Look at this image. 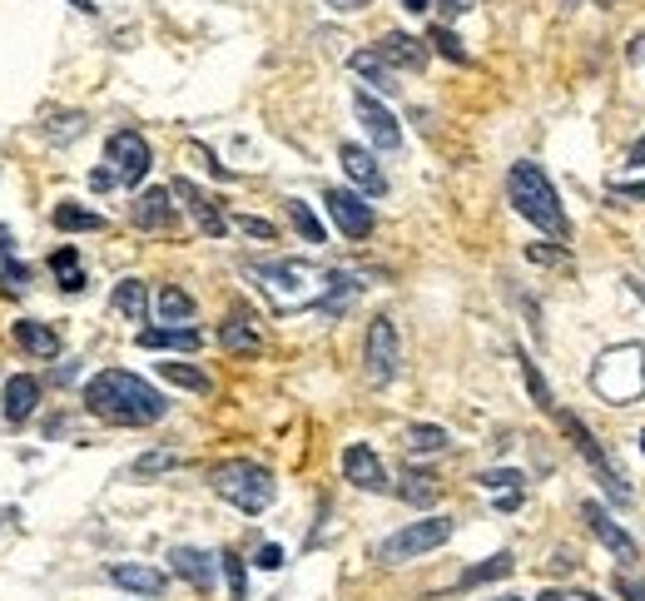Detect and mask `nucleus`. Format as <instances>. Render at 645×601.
<instances>
[{"label": "nucleus", "mask_w": 645, "mask_h": 601, "mask_svg": "<svg viewBox=\"0 0 645 601\" xmlns=\"http://www.w3.org/2000/svg\"><path fill=\"white\" fill-rule=\"evenodd\" d=\"M85 408L115 428H149L169 413L164 393L154 383H144L139 373H125V368H105L85 383Z\"/></svg>", "instance_id": "nucleus-1"}, {"label": "nucleus", "mask_w": 645, "mask_h": 601, "mask_svg": "<svg viewBox=\"0 0 645 601\" xmlns=\"http://www.w3.org/2000/svg\"><path fill=\"white\" fill-rule=\"evenodd\" d=\"M507 194H512L516 214H521V219H531L541 234H551V239H566V234H571L566 209H561V199H556V184L546 179V169H541V164H531V159L512 164V174H507Z\"/></svg>", "instance_id": "nucleus-2"}, {"label": "nucleus", "mask_w": 645, "mask_h": 601, "mask_svg": "<svg viewBox=\"0 0 645 601\" xmlns=\"http://www.w3.org/2000/svg\"><path fill=\"white\" fill-rule=\"evenodd\" d=\"M209 482H214V492L229 502V507H239V512H249L258 517L268 502H273V472L254 462V457H229V462H219L214 472H209Z\"/></svg>", "instance_id": "nucleus-3"}, {"label": "nucleus", "mask_w": 645, "mask_h": 601, "mask_svg": "<svg viewBox=\"0 0 645 601\" xmlns=\"http://www.w3.org/2000/svg\"><path fill=\"white\" fill-rule=\"evenodd\" d=\"M591 383H596V393H601L606 403H636V398L645 393V358H641V348H611V353L596 363Z\"/></svg>", "instance_id": "nucleus-4"}, {"label": "nucleus", "mask_w": 645, "mask_h": 601, "mask_svg": "<svg viewBox=\"0 0 645 601\" xmlns=\"http://www.w3.org/2000/svg\"><path fill=\"white\" fill-rule=\"evenodd\" d=\"M556 423H561V433L571 438V448L591 462V472H596V482L606 487V497H611V502H631V482H621V472L611 467V457H606V448L596 443V433H591L576 413H566V408H556Z\"/></svg>", "instance_id": "nucleus-5"}, {"label": "nucleus", "mask_w": 645, "mask_h": 601, "mask_svg": "<svg viewBox=\"0 0 645 601\" xmlns=\"http://www.w3.org/2000/svg\"><path fill=\"white\" fill-rule=\"evenodd\" d=\"M442 542H452V517H422V522H407L397 527L392 537L383 542V562H412V557H427L437 552Z\"/></svg>", "instance_id": "nucleus-6"}, {"label": "nucleus", "mask_w": 645, "mask_h": 601, "mask_svg": "<svg viewBox=\"0 0 645 601\" xmlns=\"http://www.w3.org/2000/svg\"><path fill=\"white\" fill-rule=\"evenodd\" d=\"M363 368H368V383H378L387 388L392 378H397V368H402V343H397V323L378 313L373 323H368V338H363Z\"/></svg>", "instance_id": "nucleus-7"}, {"label": "nucleus", "mask_w": 645, "mask_h": 601, "mask_svg": "<svg viewBox=\"0 0 645 601\" xmlns=\"http://www.w3.org/2000/svg\"><path fill=\"white\" fill-rule=\"evenodd\" d=\"M105 164H110V174H115L120 184L134 189V184L149 174L154 150H149V140H144L139 130H115V135H110V145H105Z\"/></svg>", "instance_id": "nucleus-8"}, {"label": "nucleus", "mask_w": 645, "mask_h": 601, "mask_svg": "<svg viewBox=\"0 0 645 601\" xmlns=\"http://www.w3.org/2000/svg\"><path fill=\"white\" fill-rule=\"evenodd\" d=\"M323 204H328V219H333L348 239H368L373 224H378L373 204H363V194H353V189H328Z\"/></svg>", "instance_id": "nucleus-9"}, {"label": "nucleus", "mask_w": 645, "mask_h": 601, "mask_svg": "<svg viewBox=\"0 0 645 601\" xmlns=\"http://www.w3.org/2000/svg\"><path fill=\"white\" fill-rule=\"evenodd\" d=\"M581 517H586V527L596 532V542H601V547H606L616 562H626V567H631V562H641L636 537H631V532H626V527H621V522H616V517L601 507V502H586V507H581Z\"/></svg>", "instance_id": "nucleus-10"}, {"label": "nucleus", "mask_w": 645, "mask_h": 601, "mask_svg": "<svg viewBox=\"0 0 645 601\" xmlns=\"http://www.w3.org/2000/svg\"><path fill=\"white\" fill-rule=\"evenodd\" d=\"M169 194H174V199H184V209L194 214V224H199L209 239H224V234H229V214H224V209H219V199H214V194H204L194 179H174V184H169Z\"/></svg>", "instance_id": "nucleus-11"}, {"label": "nucleus", "mask_w": 645, "mask_h": 601, "mask_svg": "<svg viewBox=\"0 0 645 601\" xmlns=\"http://www.w3.org/2000/svg\"><path fill=\"white\" fill-rule=\"evenodd\" d=\"M353 110H358V120L373 135L378 150H402V125H397V115L387 110L383 100H373L368 90H353Z\"/></svg>", "instance_id": "nucleus-12"}, {"label": "nucleus", "mask_w": 645, "mask_h": 601, "mask_svg": "<svg viewBox=\"0 0 645 601\" xmlns=\"http://www.w3.org/2000/svg\"><path fill=\"white\" fill-rule=\"evenodd\" d=\"M129 224H134V229H144V234H164V229H174V224H179V204H174V194H169V189H144V194L129 204Z\"/></svg>", "instance_id": "nucleus-13"}, {"label": "nucleus", "mask_w": 645, "mask_h": 601, "mask_svg": "<svg viewBox=\"0 0 645 601\" xmlns=\"http://www.w3.org/2000/svg\"><path fill=\"white\" fill-rule=\"evenodd\" d=\"M343 477H348L358 492H387V487H392L383 457L368 448V443H348V448H343Z\"/></svg>", "instance_id": "nucleus-14"}, {"label": "nucleus", "mask_w": 645, "mask_h": 601, "mask_svg": "<svg viewBox=\"0 0 645 601\" xmlns=\"http://www.w3.org/2000/svg\"><path fill=\"white\" fill-rule=\"evenodd\" d=\"M40 408V378H30V373H15V378H5V393H0V413H5V423H30V413Z\"/></svg>", "instance_id": "nucleus-15"}, {"label": "nucleus", "mask_w": 645, "mask_h": 601, "mask_svg": "<svg viewBox=\"0 0 645 601\" xmlns=\"http://www.w3.org/2000/svg\"><path fill=\"white\" fill-rule=\"evenodd\" d=\"M110 582L120 592H134V597H164V587H169V577L159 567H144V562H115Z\"/></svg>", "instance_id": "nucleus-16"}, {"label": "nucleus", "mask_w": 645, "mask_h": 601, "mask_svg": "<svg viewBox=\"0 0 645 601\" xmlns=\"http://www.w3.org/2000/svg\"><path fill=\"white\" fill-rule=\"evenodd\" d=\"M338 159H343V174H348L363 194H383L387 189V179H383V169H378V159H373V150H363V145H343Z\"/></svg>", "instance_id": "nucleus-17"}, {"label": "nucleus", "mask_w": 645, "mask_h": 601, "mask_svg": "<svg viewBox=\"0 0 645 601\" xmlns=\"http://www.w3.org/2000/svg\"><path fill=\"white\" fill-rule=\"evenodd\" d=\"M378 55H383L387 65H397V70H422L427 65V40H417L407 30H387L383 40H378Z\"/></svg>", "instance_id": "nucleus-18"}, {"label": "nucleus", "mask_w": 645, "mask_h": 601, "mask_svg": "<svg viewBox=\"0 0 645 601\" xmlns=\"http://www.w3.org/2000/svg\"><path fill=\"white\" fill-rule=\"evenodd\" d=\"M219 343H224L229 353H244V358L263 353V333H258V323L244 313V308H234V313L219 323Z\"/></svg>", "instance_id": "nucleus-19"}, {"label": "nucleus", "mask_w": 645, "mask_h": 601, "mask_svg": "<svg viewBox=\"0 0 645 601\" xmlns=\"http://www.w3.org/2000/svg\"><path fill=\"white\" fill-rule=\"evenodd\" d=\"M169 567H174V577H184L194 592H209V587H214V557L199 552V547H174V552H169Z\"/></svg>", "instance_id": "nucleus-20"}, {"label": "nucleus", "mask_w": 645, "mask_h": 601, "mask_svg": "<svg viewBox=\"0 0 645 601\" xmlns=\"http://www.w3.org/2000/svg\"><path fill=\"white\" fill-rule=\"evenodd\" d=\"M254 279H263V289H273V294H283V299H288V294L298 299L308 269L293 264V259H273V264H254Z\"/></svg>", "instance_id": "nucleus-21"}, {"label": "nucleus", "mask_w": 645, "mask_h": 601, "mask_svg": "<svg viewBox=\"0 0 645 601\" xmlns=\"http://www.w3.org/2000/svg\"><path fill=\"white\" fill-rule=\"evenodd\" d=\"M10 333H15V343H20L30 358H55V353H60V333L45 328V323H35V318H15Z\"/></svg>", "instance_id": "nucleus-22"}, {"label": "nucleus", "mask_w": 645, "mask_h": 601, "mask_svg": "<svg viewBox=\"0 0 645 601\" xmlns=\"http://www.w3.org/2000/svg\"><path fill=\"white\" fill-rule=\"evenodd\" d=\"M134 343L154 348V353H194L204 338H199V328H144Z\"/></svg>", "instance_id": "nucleus-23"}, {"label": "nucleus", "mask_w": 645, "mask_h": 601, "mask_svg": "<svg viewBox=\"0 0 645 601\" xmlns=\"http://www.w3.org/2000/svg\"><path fill=\"white\" fill-rule=\"evenodd\" d=\"M110 303H115V313H120V318L144 323V318H149V284H144V279H120Z\"/></svg>", "instance_id": "nucleus-24"}, {"label": "nucleus", "mask_w": 645, "mask_h": 601, "mask_svg": "<svg viewBox=\"0 0 645 601\" xmlns=\"http://www.w3.org/2000/svg\"><path fill=\"white\" fill-rule=\"evenodd\" d=\"M154 313H159V323H169V328H174V323L189 328V323H194V299H189L179 284H164L159 299H154Z\"/></svg>", "instance_id": "nucleus-25"}, {"label": "nucleus", "mask_w": 645, "mask_h": 601, "mask_svg": "<svg viewBox=\"0 0 645 601\" xmlns=\"http://www.w3.org/2000/svg\"><path fill=\"white\" fill-rule=\"evenodd\" d=\"M55 229L60 234H100L105 229V214H95V209H85V204H55Z\"/></svg>", "instance_id": "nucleus-26"}, {"label": "nucleus", "mask_w": 645, "mask_h": 601, "mask_svg": "<svg viewBox=\"0 0 645 601\" xmlns=\"http://www.w3.org/2000/svg\"><path fill=\"white\" fill-rule=\"evenodd\" d=\"M402 443L412 457H437V452L452 448V438H447V428H437V423H412L407 433H402Z\"/></svg>", "instance_id": "nucleus-27"}, {"label": "nucleus", "mask_w": 645, "mask_h": 601, "mask_svg": "<svg viewBox=\"0 0 645 601\" xmlns=\"http://www.w3.org/2000/svg\"><path fill=\"white\" fill-rule=\"evenodd\" d=\"M397 497H402V502H412V507H432V502L442 497V482H437L432 472H417V467H407V472H402V487H397Z\"/></svg>", "instance_id": "nucleus-28"}, {"label": "nucleus", "mask_w": 645, "mask_h": 601, "mask_svg": "<svg viewBox=\"0 0 645 601\" xmlns=\"http://www.w3.org/2000/svg\"><path fill=\"white\" fill-rule=\"evenodd\" d=\"M50 274H55V284H60L65 294H85V269H80V254H75L70 244L50 254Z\"/></svg>", "instance_id": "nucleus-29"}, {"label": "nucleus", "mask_w": 645, "mask_h": 601, "mask_svg": "<svg viewBox=\"0 0 645 601\" xmlns=\"http://www.w3.org/2000/svg\"><path fill=\"white\" fill-rule=\"evenodd\" d=\"M512 567H516V557H512V552H497V557H487V562H477V567H467L457 587L467 592V587H482V582H497V577H512Z\"/></svg>", "instance_id": "nucleus-30"}, {"label": "nucleus", "mask_w": 645, "mask_h": 601, "mask_svg": "<svg viewBox=\"0 0 645 601\" xmlns=\"http://www.w3.org/2000/svg\"><path fill=\"white\" fill-rule=\"evenodd\" d=\"M348 65H353V70H358L363 80H373V85H378L383 95H392V90H397V80H392V65H387L378 50H358V55H353Z\"/></svg>", "instance_id": "nucleus-31"}, {"label": "nucleus", "mask_w": 645, "mask_h": 601, "mask_svg": "<svg viewBox=\"0 0 645 601\" xmlns=\"http://www.w3.org/2000/svg\"><path fill=\"white\" fill-rule=\"evenodd\" d=\"M159 378H164V383H174V388H189V393H209V388H214L204 368H194V363H174V358H169V363H159Z\"/></svg>", "instance_id": "nucleus-32"}, {"label": "nucleus", "mask_w": 645, "mask_h": 601, "mask_svg": "<svg viewBox=\"0 0 645 601\" xmlns=\"http://www.w3.org/2000/svg\"><path fill=\"white\" fill-rule=\"evenodd\" d=\"M45 135H50L55 145H70V140H80V135H85V115H80V110H70V115H50V120H45Z\"/></svg>", "instance_id": "nucleus-33"}, {"label": "nucleus", "mask_w": 645, "mask_h": 601, "mask_svg": "<svg viewBox=\"0 0 645 601\" xmlns=\"http://www.w3.org/2000/svg\"><path fill=\"white\" fill-rule=\"evenodd\" d=\"M288 219H293V229L308 239V244H323L328 234H323V224H318V214L303 204V199H288Z\"/></svg>", "instance_id": "nucleus-34"}, {"label": "nucleus", "mask_w": 645, "mask_h": 601, "mask_svg": "<svg viewBox=\"0 0 645 601\" xmlns=\"http://www.w3.org/2000/svg\"><path fill=\"white\" fill-rule=\"evenodd\" d=\"M516 363H521V378H526V388H531V398H536V408H556V398H551V388H546V378H541V368L531 363V353H521V348H516Z\"/></svg>", "instance_id": "nucleus-35"}, {"label": "nucleus", "mask_w": 645, "mask_h": 601, "mask_svg": "<svg viewBox=\"0 0 645 601\" xmlns=\"http://www.w3.org/2000/svg\"><path fill=\"white\" fill-rule=\"evenodd\" d=\"M179 462H184V457L174 448H154L134 462V477H159V472H169V467H179Z\"/></svg>", "instance_id": "nucleus-36"}, {"label": "nucleus", "mask_w": 645, "mask_h": 601, "mask_svg": "<svg viewBox=\"0 0 645 601\" xmlns=\"http://www.w3.org/2000/svg\"><path fill=\"white\" fill-rule=\"evenodd\" d=\"M427 45H437V55H447L452 65H467V50H462V40H457L447 25H432V30H427Z\"/></svg>", "instance_id": "nucleus-37"}, {"label": "nucleus", "mask_w": 645, "mask_h": 601, "mask_svg": "<svg viewBox=\"0 0 645 601\" xmlns=\"http://www.w3.org/2000/svg\"><path fill=\"white\" fill-rule=\"evenodd\" d=\"M521 482H526V477H521L516 467H492V472H482V487H487V492H521Z\"/></svg>", "instance_id": "nucleus-38"}, {"label": "nucleus", "mask_w": 645, "mask_h": 601, "mask_svg": "<svg viewBox=\"0 0 645 601\" xmlns=\"http://www.w3.org/2000/svg\"><path fill=\"white\" fill-rule=\"evenodd\" d=\"M219 562H224V577H229V597L244 601V597H249V582H244V562H239L234 552H224Z\"/></svg>", "instance_id": "nucleus-39"}, {"label": "nucleus", "mask_w": 645, "mask_h": 601, "mask_svg": "<svg viewBox=\"0 0 645 601\" xmlns=\"http://www.w3.org/2000/svg\"><path fill=\"white\" fill-rule=\"evenodd\" d=\"M234 224H239V229H244L249 239H263V244H273V239H278V229H273L268 219H258V214H239Z\"/></svg>", "instance_id": "nucleus-40"}, {"label": "nucleus", "mask_w": 645, "mask_h": 601, "mask_svg": "<svg viewBox=\"0 0 645 601\" xmlns=\"http://www.w3.org/2000/svg\"><path fill=\"white\" fill-rule=\"evenodd\" d=\"M254 567L258 572H278V567H283V547H278V542H263L254 552Z\"/></svg>", "instance_id": "nucleus-41"}, {"label": "nucleus", "mask_w": 645, "mask_h": 601, "mask_svg": "<svg viewBox=\"0 0 645 601\" xmlns=\"http://www.w3.org/2000/svg\"><path fill=\"white\" fill-rule=\"evenodd\" d=\"M616 597H621V601H645V582H641V577H626V572H621V577H616Z\"/></svg>", "instance_id": "nucleus-42"}, {"label": "nucleus", "mask_w": 645, "mask_h": 601, "mask_svg": "<svg viewBox=\"0 0 645 601\" xmlns=\"http://www.w3.org/2000/svg\"><path fill=\"white\" fill-rule=\"evenodd\" d=\"M25 284H30L25 264H5V294H25Z\"/></svg>", "instance_id": "nucleus-43"}, {"label": "nucleus", "mask_w": 645, "mask_h": 601, "mask_svg": "<svg viewBox=\"0 0 645 601\" xmlns=\"http://www.w3.org/2000/svg\"><path fill=\"white\" fill-rule=\"evenodd\" d=\"M477 0H437V10H442V20H462L467 10H472Z\"/></svg>", "instance_id": "nucleus-44"}, {"label": "nucleus", "mask_w": 645, "mask_h": 601, "mask_svg": "<svg viewBox=\"0 0 645 601\" xmlns=\"http://www.w3.org/2000/svg\"><path fill=\"white\" fill-rule=\"evenodd\" d=\"M526 259H531V264H561V249H546V244H531V249H526Z\"/></svg>", "instance_id": "nucleus-45"}, {"label": "nucleus", "mask_w": 645, "mask_h": 601, "mask_svg": "<svg viewBox=\"0 0 645 601\" xmlns=\"http://www.w3.org/2000/svg\"><path fill=\"white\" fill-rule=\"evenodd\" d=\"M611 199H636V204H645V179H636V184H616Z\"/></svg>", "instance_id": "nucleus-46"}, {"label": "nucleus", "mask_w": 645, "mask_h": 601, "mask_svg": "<svg viewBox=\"0 0 645 601\" xmlns=\"http://www.w3.org/2000/svg\"><path fill=\"white\" fill-rule=\"evenodd\" d=\"M115 184H120V179H115L110 169H95V174H90V189H115Z\"/></svg>", "instance_id": "nucleus-47"}, {"label": "nucleus", "mask_w": 645, "mask_h": 601, "mask_svg": "<svg viewBox=\"0 0 645 601\" xmlns=\"http://www.w3.org/2000/svg\"><path fill=\"white\" fill-rule=\"evenodd\" d=\"M328 5H333V10H343V15H358L368 0H328Z\"/></svg>", "instance_id": "nucleus-48"}, {"label": "nucleus", "mask_w": 645, "mask_h": 601, "mask_svg": "<svg viewBox=\"0 0 645 601\" xmlns=\"http://www.w3.org/2000/svg\"><path fill=\"white\" fill-rule=\"evenodd\" d=\"M626 164H645V135L631 145V150H626Z\"/></svg>", "instance_id": "nucleus-49"}, {"label": "nucleus", "mask_w": 645, "mask_h": 601, "mask_svg": "<svg viewBox=\"0 0 645 601\" xmlns=\"http://www.w3.org/2000/svg\"><path fill=\"white\" fill-rule=\"evenodd\" d=\"M497 507H502V512H512V507H521V492H502V497H497Z\"/></svg>", "instance_id": "nucleus-50"}, {"label": "nucleus", "mask_w": 645, "mask_h": 601, "mask_svg": "<svg viewBox=\"0 0 645 601\" xmlns=\"http://www.w3.org/2000/svg\"><path fill=\"white\" fill-rule=\"evenodd\" d=\"M0 259L10 264V229H5V224H0Z\"/></svg>", "instance_id": "nucleus-51"}, {"label": "nucleus", "mask_w": 645, "mask_h": 601, "mask_svg": "<svg viewBox=\"0 0 645 601\" xmlns=\"http://www.w3.org/2000/svg\"><path fill=\"white\" fill-rule=\"evenodd\" d=\"M70 5H75V10H85V15H95V10H100L95 0H70Z\"/></svg>", "instance_id": "nucleus-52"}, {"label": "nucleus", "mask_w": 645, "mask_h": 601, "mask_svg": "<svg viewBox=\"0 0 645 601\" xmlns=\"http://www.w3.org/2000/svg\"><path fill=\"white\" fill-rule=\"evenodd\" d=\"M402 5H407V10H412V15H422V10H427V5H432V0H402Z\"/></svg>", "instance_id": "nucleus-53"}, {"label": "nucleus", "mask_w": 645, "mask_h": 601, "mask_svg": "<svg viewBox=\"0 0 645 601\" xmlns=\"http://www.w3.org/2000/svg\"><path fill=\"white\" fill-rule=\"evenodd\" d=\"M536 601H571V597H566V592H541Z\"/></svg>", "instance_id": "nucleus-54"}, {"label": "nucleus", "mask_w": 645, "mask_h": 601, "mask_svg": "<svg viewBox=\"0 0 645 601\" xmlns=\"http://www.w3.org/2000/svg\"><path fill=\"white\" fill-rule=\"evenodd\" d=\"M497 601H521V597H497Z\"/></svg>", "instance_id": "nucleus-55"}, {"label": "nucleus", "mask_w": 645, "mask_h": 601, "mask_svg": "<svg viewBox=\"0 0 645 601\" xmlns=\"http://www.w3.org/2000/svg\"><path fill=\"white\" fill-rule=\"evenodd\" d=\"M641 452H645V433H641Z\"/></svg>", "instance_id": "nucleus-56"}, {"label": "nucleus", "mask_w": 645, "mask_h": 601, "mask_svg": "<svg viewBox=\"0 0 645 601\" xmlns=\"http://www.w3.org/2000/svg\"><path fill=\"white\" fill-rule=\"evenodd\" d=\"M601 5H611V0H601Z\"/></svg>", "instance_id": "nucleus-57"}]
</instances>
